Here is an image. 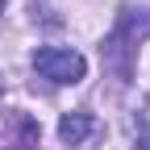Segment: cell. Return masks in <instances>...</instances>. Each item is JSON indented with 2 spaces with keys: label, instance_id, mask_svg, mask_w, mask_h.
<instances>
[{
  "label": "cell",
  "instance_id": "obj_1",
  "mask_svg": "<svg viewBox=\"0 0 150 150\" xmlns=\"http://www.w3.org/2000/svg\"><path fill=\"white\" fill-rule=\"evenodd\" d=\"M33 71L50 83H79L88 75V59L71 46H38L33 50Z\"/></svg>",
  "mask_w": 150,
  "mask_h": 150
},
{
  "label": "cell",
  "instance_id": "obj_2",
  "mask_svg": "<svg viewBox=\"0 0 150 150\" xmlns=\"http://www.w3.org/2000/svg\"><path fill=\"white\" fill-rule=\"evenodd\" d=\"M92 134H96V117L83 108H75V112H63V121H59V142L63 146H79L88 142Z\"/></svg>",
  "mask_w": 150,
  "mask_h": 150
},
{
  "label": "cell",
  "instance_id": "obj_3",
  "mask_svg": "<svg viewBox=\"0 0 150 150\" xmlns=\"http://www.w3.org/2000/svg\"><path fill=\"white\" fill-rule=\"evenodd\" d=\"M0 92H4V79H0Z\"/></svg>",
  "mask_w": 150,
  "mask_h": 150
}]
</instances>
